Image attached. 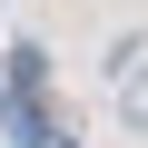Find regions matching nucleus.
I'll return each instance as SVG.
<instances>
[{
  "instance_id": "nucleus-1",
  "label": "nucleus",
  "mask_w": 148,
  "mask_h": 148,
  "mask_svg": "<svg viewBox=\"0 0 148 148\" xmlns=\"http://www.w3.org/2000/svg\"><path fill=\"white\" fill-rule=\"evenodd\" d=\"M119 128L148 138V59H138V49H119Z\"/></svg>"
}]
</instances>
